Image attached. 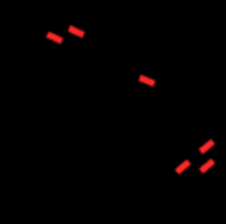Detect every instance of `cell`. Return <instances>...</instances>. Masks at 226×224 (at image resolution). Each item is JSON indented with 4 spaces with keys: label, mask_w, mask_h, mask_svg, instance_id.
Listing matches in <instances>:
<instances>
[{
    "label": "cell",
    "mask_w": 226,
    "mask_h": 224,
    "mask_svg": "<svg viewBox=\"0 0 226 224\" xmlns=\"http://www.w3.org/2000/svg\"><path fill=\"white\" fill-rule=\"evenodd\" d=\"M48 38H52V40H56V42H62V38H58V36H54V34H48Z\"/></svg>",
    "instance_id": "obj_1"
}]
</instances>
